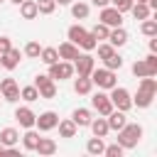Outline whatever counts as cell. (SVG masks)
Returning a JSON list of instances; mask_svg holds the SVG:
<instances>
[{"label":"cell","instance_id":"obj_1","mask_svg":"<svg viewBox=\"0 0 157 157\" xmlns=\"http://www.w3.org/2000/svg\"><path fill=\"white\" fill-rule=\"evenodd\" d=\"M140 137H142V125H137V123H125V125L118 130V145H120L123 150L137 147Z\"/></svg>","mask_w":157,"mask_h":157},{"label":"cell","instance_id":"obj_2","mask_svg":"<svg viewBox=\"0 0 157 157\" xmlns=\"http://www.w3.org/2000/svg\"><path fill=\"white\" fill-rule=\"evenodd\" d=\"M66 34H69V42H74L76 47H81V49H86V52H93V49H96V44H98V42H96V37H93L88 29H83L81 25H71Z\"/></svg>","mask_w":157,"mask_h":157},{"label":"cell","instance_id":"obj_3","mask_svg":"<svg viewBox=\"0 0 157 157\" xmlns=\"http://www.w3.org/2000/svg\"><path fill=\"white\" fill-rule=\"evenodd\" d=\"M91 81H93V86H98V88H103V91H110L113 86H118V78H115V71H110V69H93L91 74Z\"/></svg>","mask_w":157,"mask_h":157},{"label":"cell","instance_id":"obj_4","mask_svg":"<svg viewBox=\"0 0 157 157\" xmlns=\"http://www.w3.org/2000/svg\"><path fill=\"white\" fill-rule=\"evenodd\" d=\"M110 103H113V108H118V110H130V108H132L130 91L123 88V86H113V88H110Z\"/></svg>","mask_w":157,"mask_h":157},{"label":"cell","instance_id":"obj_5","mask_svg":"<svg viewBox=\"0 0 157 157\" xmlns=\"http://www.w3.org/2000/svg\"><path fill=\"white\" fill-rule=\"evenodd\" d=\"M47 76H49V78H54V81L71 78V76H74V64H71V61H64V59H59V61L49 64V74H47Z\"/></svg>","mask_w":157,"mask_h":157},{"label":"cell","instance_id":"obj_6","mask_svg":"<svg viewBox=\"0 0 157 157\" xmlns=\"http://www.w3.org/2000/svg\"><path fill=\"white\" fill-rule=\"evenodd\" d=\"M34 86H37V91H39V98H54V96H56V83H54V78H49V76H44V74L34 76Z\"/></svg>","mask_w":157,"mask_h":157},{"label":"cell","instance_id":"obj_7","mask_svg":"<svg viewBox=\"0 0 157 157\" xmlns=\"http://www.w3.org/2000/svg\"><path fill=\"white\" fill-rule=\"evenodd\" d=\"M93 69H96V59H93L91 54H78V56L74 59V74H78V76H88Z\"/></svg>","mask_w":157,"mask_h":157},{"label":"cell","instance_id":"obj_8","mask_svg":"<svg viewBox=\"0 0 157 157\" xmlns=\"http://www.w3.org/2000/svg\"><path fill=\"white\" fill-rule=\"evenodd\" d=\"M103 25H108V27H123V12L120 10H115V7H101V17H98Z\"/></svg>","mask_w":157,"mask_h":157},{"label":"cell","instance_id":"obj_9","mask_svg":"<svg viewBox=\"0 0 157 157\" xmlns=\"http://www.w3.org/2000/svg\"><path fill=\"white\" fill-rule=\"evenodd\" d=\"M56 123H59V115H56L54 110H44V113H39V115H37V120H34V125H37L42 132L54 130V128H56Z\"/></svg>","mask_w":157,"mask_h":157},{"label":"cell","instance_id":"obj_10","mask_svg":"<svg viewBox=\"0 0 157 157\" xmlns=\"http://www.w3.org/2000/svg\"><path fill=\"white\" fill-rule=\"evenodd\" d=\"M0 93H2L5 101L15 103V101L20 98V86H17V81H15V78H2V81H0Z\"/></svg>","mask_w":157,"mask_h":157},{"label":"cell","instance_id":"obj_11","mask_svg":"<svg viewBox=\"0 0 157 157\" xmlns=\"http://www.w3.org/2000/svg\"><path fill=\"white\" fill-rule=\"evenodd\" d=\"M91 105H93V110H98V115H108L110 110H113V103H110V96H105V93H93V98H91Z\"/></svg>","mask_w":157,"mask_h":157},{"label":"cell","instance_id":"obj_12","mask_svg":"<svg viewBox=\"0 0 157 157\" xmlns=\"http://www.w3.org/2000/svg\"><path fill=\"white\" fill-rule=\"evenodd\" d=\"M15 120H17L22 128H34V120H37V115H34V110H32V108L22 105V108H17V110H15Z\"/></svg>","mask_w":157,"mask_h":157},{"label":"cell","instance_id":"obj_13","mask_svg":"<svg viewBox=\"0 0 157 157\" xmlns=\"http://www.w3.org/2000/svg\"><path fill=\"white\" fill-rule=\"evenodd\" d=\"M20 56H22V54H20V49H12V47H10L7 52H2V54H0V64H2L7 71H12V69L20 64Z\"/></svg>","mask_w":157,"mask_h":157},{"label":"cell","instance_id":"obj_14","mask_svg":"<svg viewBox=\"0 0 157 157\" xmlns=\"http://www.w3.org/2000/svg\"><path fill=\"white\" fill-rule=\"evenodd\" d=\"M105 120H108V128H110V130H120V128L128 123L125 110H118V108H113V110L105 115Z\"/></svg>","mask_w":157,"mask_h":157},{"label":"cell","instance_id":"obj_15","mask_svg":"<svg viewBox=\"0 0 157 157\" xmlns=\"http://www.w3.org/2000/svg\"><path fill=\"white\" fill-rule=\"evenodd\" d=\"M59 59H64V61H74L76 56H78V47L74 44V42H64V44H59Z\"/></svg>","mask_w":157,"mask_h":157},{"label":"cell","instance_id":"obj_16","mask_svg":"<svg viewBox=\"0 0 157 157\" xmlns=\"http://www.w3.org/2000/svg\"><path fill=\"white\" fill-rule=\"evenodd\" d=\"M71 120L76 123V128H86V125L93 120V113H91L88 108H76V110L71 113Z\"/></svg>","mask_w":157,"mask_h":157},{"label":"cell","instance_id":"obj_17","mask_svg":"<svg viewBox=\"0 0 157 157\" xmlns=\"http://www.w3.org/2000/svg\"><path fill=\"white\" fill-rule=\"evenodd\" d=\"M0 142H2L5 147H15V145L20 142V132H17L15 128H2V130H0Z\"/></svg>","mask_w":157,"mask_h":157},{"label":"cell","instance_id":"obj_18","mask_svg":"<svg viewBox=\"0 0 157 157\" xmlns=\"http://www.w3.org/2000/svg\"><path fill=\"white\" fill-rule=\"evenodd\" d=\"M20 15H22L25 20H34V17L39 15L37 0H22V2H20Z\"/></svg>","mask_w":157,"mask_h":157},{"label":"cell","instance_id":"obj_19","mask_svg":"<svg viewBox=\"0 0 157 157\" xmlns=\"http://www.w3.org/2000/svg\"><path fill=\"white\" fill-rule=\"evenodd\" d=\"M108 42H110L113 47H123V44L128 42V32H125L123 27H110V32H108Z\"/></svg>","mask_w":157,"mask_h":157},{"label":"cell","instance_id":"obj_20","mask_svg":"<svg viewBox=\"0 0 157 157\" xmlns=\"http://www.w3.org/2000/svg\"><path fill=\"white\" fill-rule=\"evenodd\" d=\"M34 152H39V155L49 157V155H54V152H56V142H54L52 137H39V142H37Z\"/></svg>","mask_w":157,"mask_h":157},{"label":"cell","instance_id":"obj_21","mask_svg":"<svg viewBox=\"0 0 157 157\" xmlns=\"http://www.w3.org/2000/svg\"><path fill=\"white\" fill-rule=\"evenodd\" d=\"M88 125H91V130H93V135H96V137H105V135H108V130H110V128H108L105 115H103V118H93Z\"/></svg>","mask_w":157,"mask_h":157},{"label":"cell","instance_id":"obj_22","mask_svg":"<svg viewBox=\"0 0 157 157\" xmlns=\"http://www.w3.org/2000/svg\"><path fill=\"white\" fill-rule=\"evenodd\" d=\"M91 88H93V81H91V76H78V78L74 81V91H76L78 96H86V93H91Z\"/></svg>","mask_w":157,"mask_h":157},{"label":"cell","instance_id":"obj_23","mask_svg":"<svg viewBox=\"0 0 157 157\" xmlns=\"http://www.w3.org/2000/svg\"><path fill=\"white\" fill-rule=\"evenodd\" d=\"M152 98H155V93H150V91H142V88H137V93H135V98H132V105H137V108H150Z\"/></svg>","mask_w":157,"mask_h":157},{"label":"cell","instance_id":"obj_24","mask_svg":"<svg viewBox=\"0 0 157 157\" xmlns=\"http://www.w3.org/2000/svg\"><path fill=\"white\" fill-rule=\"evenodd\" d=\"M130 12H132V17H135V20H147V17L152 15V10H150V5H147V2H132Z\"/></svg>","mask_w":157,"mask_h":157},{"label":"cell","instance_id":"obj_25","mask_svg":"<svg viewBox=\"0 0 157 157\" xmlns=\"http://www.w3.org/2000/svg\"><path fill=\"white\" fill-rule=\"evenodd\" d=\"M56 128H59V135H61V137H74V135H76V130H78V128H76V123H74L71 118H69V120H59V123H56Z\"/></svg>","mask_w":157,"mask_h":157},{"label":"cell","instance_id":"obj_26","mask_svg":"<svg viewBox=\"0 0 157 157\" xmlns=\"http://www.w3.org/2000/svg\"><path fill=\"white\" fill-rule=\"evenodd\" d=\"M103 150H105V142H103V137H91L88 142H86V152L88 155H103Z\"/></svg>","mask_w":157,"mask_h":157},{"label":"cell","instance_id":"obj_27","mask_svg":"<svg viewBox=\"0 0 157 157\" xmlns=\"http://www.w3.org/2000/svg\"><path fill=\"white\" fill-rule=\"evenodd\" d=\"M37 142H39V132L32 130V128H27V132L22 135V145H25V150H34Z\"/></svg>","mask_w":157,"mask_h":157},{"label":"cell","instance_id":"obj_28","mask_svg":"<svg viewBox=\"0 0 157 157\" xmlns=\"http://www.w3.org/2000/svg\"><path fill=\"white\" fill-rule=\"evenodd\" d=\"M39 56H42V61H44L47 66L54 64V61H59V52H56V47H42Z\"/></svg>","mask_w":157,"mask_h":157},{"label":"cell","instance_id":"obj_29","mask_svg":"<svg viewBox=\"0 0 157 157\" xmlns=\"http://www.w3.org/2000/svg\"><path fill=\"white\" fill-rule=\"evenodd\" d=\"M88 10H91V7H88L86 2H71V15H74L76 20H86V17H88Z\"/></svg>","mask_w":157,"mask_h":157},{"label":"cell","instance_id":"obj_30","mask_svg":"<svg viewBox=\"0 0 157 157\" xmlns=\"http://www.w3.org/2000/svg\"><path fill=\"white\" fill-rule=\"evenodd\" d=\"M108 32H110V27H108V25H103V22L93 25V29H91V34L96 37V42H103V39H108Z\"/></svg>","mask_w":157,"mask_h":157},{"label":"cell","instance_id":"obj_31","mask_svg":"<svg viewBox=\"0 0 157 157\" xmlns=\"http://www.w3.org/2000/svg\"><path fill=\"white\" fill-rule=\"evenodd\" d=\"M103 64H105V69H110V71H118V69L123 66V56H120L118 52H113L108 59H103Z\"/></svg>","mask_w":157,"mask_h":157},{"label":"cell","instance_id":"obj_32","mask_svg":"<svg viewBox=\"0 0 157 157\" xmlns=\"http://www.w3.org/2000/svg\"><path fill=\"white\" fill-rule=\"evenodd\" d=\"M20 98H25L27 103L37 101V98H39V91H37V86L32 83V86H25V88H20Z\"/></svg>","mask_w":157,"mask_h":157},{"label":"cell","instance_id":"obj_33","mask_svg":"<svg viewBox=\"0 0 157 157\" xmlns=\"http://www.w3.org/2000/svg\"><path fill=\"white\" fill-rule=\"evenodd\" d=\"M140 88L157 96V78H155V76H142V78H140Z\"/></svg>","mask_w":157,"mask_h":157},{"label":"cell","instance_id":"obj_34","mask_svg":"<svg viewBox=\"0 0 157 157\" xmlns=\"http://www.w3.org/2000/svg\"><path fill=\"white\" fill-rule=\"evenodd\" d=\"M37 10L39 15H52L56 10V0H37Z\"/></svg>","mask_w":157,"mask_h":157},{"label":"cell","instance_id":"obj_35","mask_svg":"<svg viewBox=\"0 0 157 157\" xmlns=\"http://www.w3.org/2000/svg\"><path fill=\"white\" fill-rule=\"evenodd\" d=\"M140 29H142L145 37H155V34H157V22L147 17V20H142V27H140Z\"/></svg>","mask_w":157,"mask_h":157},{"label":"cell","instance_id":"obj_36","mask_svg":"<svg viewBox=\"0 0 157 157\" xmlns=\"http://www.w3.org/2000/svg\"><path fill=\"white\" fill-rule=\"evenodd\" d=\"M39 52H42L39 42H27V44H25V56H29V59H37V56H39Z\"/></svg>","mask_w":157,"mask_h":157},{"label":"cell","instance_id":"obj_37","mask_svg":"<svg viewBox=\"0 0 157 157\" xmlns=\"http://www.w3.org/2000/svg\"><path fill=\"white\" fill-rule=\"evenodd\" d=\"M132 74H135L137 78H142V76H150V71H147V64H145V59H137V61L132 64Z\"/></svg>","mask_w":157,"mask_h":157},{"label":"cell","instance_id":"obj_38","mask_svg":"<svg viewBox=\"0 0 157 157\" xmlns=\"http://www.w3.org/2000/svg\"><path fill=\"white\" fill-rule=\"evenodd\" d=\"M98 47V59H108L113 52H115V47L110 44V42H103V44H96Z\"/></svg>","mask_w":157,"mask_h":157},{"label":"cell","instance_id":"obj_39","mask_svg":"<svg viewBox=\"0 0 157 157\" xmlns=\"http://www.w3.org/2000/svg\"><path fill=\"white\" fill-rule=\"evenodd\" d=\"M145 64H147V71H150V76H157V54L152 52L147 59H145Z\"/></svg>","mask_w":157,"mask_h":157},{"label":"cell","instance_id":"obj_40","mask_svg":"<svg viewBox=\"0 0 157 157\" xmlns=\"http://www.w3.org/2000/svg\"><path fill=\"white\" fill-rule=\"evenodd\" d=\"M103 155H108V157H120V155H123V147H120L118 142H115V145H105Z\"/></svg>","mask_w":157,"mask_h":157},{"label":"cell","instance_id":"obj_41","mask_svg":"<svg viewBox=\"0 0 157 157\" xmlns=\"http://www.w3.org/2000/svg\"><path fill=\"white\" fill-rule=\"evenodd\" d=\"M110 2H113V7L120 10V12H130V7H132V0H110Z\"/></svg>","mask_w":157,"mask_h":157},{"label":"cell","instance_id":"obj_42","mask_svg":"<svg viewBox=\"0 0 157 157\" xmlns=\"http://www.w3.org/2000/svg\"><path fill=\"white\" fill-rule=\"evenodd\" d=\"M10 47H12V44H10V39H7V37H0V54H2V52H7Z\"/></svg>","mask_w":157,"mask_h":157},{"label":"cell","instance_id":"obj_43","mask_svg":"<svg viewBox=\"0 0 157 157\" xmlns=\"http://www.w3.org/2000/svg\"><path fill=\"white\" fill-rule=\"evenodd\" d=\"M150 52H157V34L150 39Z\"/></svg>","mask_w":157,"mask_h":157},{"label":"cell","instance_id":"obj_44","mask_svg":"<svg viewBox=\"0 0 157 157\" xmlns=\"http://www.w3.org/2000/svg\"><path fill=\"white\" fill-rule=\"evenodd\" d=\"M91 2H93V5H96V7H105V5H108V2H110V0H91Z\"/></svg>","mask_w":157,"mask_h":157},{"label":"cell","instance_id":"obj_45","mask_svg":"<svg viewBox=\"0 0 157 157\" xmlns=\"http://www.w3.org/2000/svg\"><path fill=\"white\" fill-rule=\"evenodd\" d=\"M74 0H56V5H71Z\"/></svg>","mask_w":157,"mask_h":157},{"label":"cell","instance_id":"obj_46","mask_svg":"<svg viewBox=\"0 0 157 157\" xmlns=\"http://www.w3.org/2000/svg\"><path fill=\"white\" fill-rule=\"evenodd\" d=\"M0 155H5V145L2 142H0Z\"/></svg>","mask_w":157,"mask_h":157},{"label":"cell","instance_id":"obj_47","mask_svg":"<svg viewBox=\"0 0 157 157\" xmlns=\"http://www.w3.org/2000/svg\"><path fill=\"white\" fill-rule=\"evenodd\" d=\"M10 2H15V5H20V2H22V0H10Z\"/></svg>","mask_w":157,"mask_h":157},{"label":"cell","instance_id":"obj_48","mask_svg":"<svg viewBox=\"0 0 157 157\" xmlns=\"http://www.w3.org/2000/svg\"><path fill=\"white\" fill-rule=\"evenodd\" d=\"M132 2H147V0H132Z\"/></svg>","mask_w":157,"mask_h":157},{"label":"cell","instance_id":"obj_49","mask_svg":"<svg viewBox=\"0 0 157 157\" xmlns=\"http://www.w3.org/2000/svg\"><path fill=\"white\" fill-rule=\"evenodd\" d=\"M0 2H2V0H0Z\"/></svg>","mask_w":157,"mask_h":157}]
</instances>
